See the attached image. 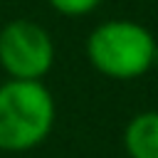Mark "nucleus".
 <instances>
[{"instance_id": "f257e3e1", "label": "nucleus", "mask_w": 158, "mask_h": 158, "mask_svg": "<svg viewBox=\"0 0 158 158\" xmlns=\"http://www.w3.org/2000/svg\"><path fill=\"white\" fill-rule=\"evenodd\" d=\"M54 99L42 81L7 79L0 84V151L37 148L54 126Z\"/></svg>"}, {"instance_id": "f03ea898", "label": "nucleus", "mask_w": 158, "mask_h": 158, "mask_svg": "<svg viewBox=\"0 0 158 158\" xmlns=\"http://www.w3.org/2000/svg\"><path fill=\"white\" fill-rule=\"evenodd\" d=\"M156 37L133 20H106L86 37V57L91 67L116 81H131L153 69Z\"/></svg>"}, {"instance_id": "7ed1b4c3", "label": "nucleus", "mask_w": 158, "mask_h": 158, "mask_svg": "<svg viewBox=\"0 0 158 158\" xmlns=\"http://www.w3.org/2000/svg\"><path fill=\"white\" fill-rule=\"evenodd\" d=\"M54 64V42L35 20H10L0 30V67L7 79L42 81Z\"/></svg>"}, {"instance_id": "20e7f679", "label": "nucleus", "mask_w": 158, "mask_h": 158, "mask_svg": "<svg viewBox=\"0 0 158 158\" xmlns=\"http://www.w3.org/2000/svg\"><path fill=\"white\" fill-rule=\"evenodd\" d=\"M123 148L128 158H158V111L136 114L123 128Z\"/></svg>"}, {"instance_id": "39448f33", "label": "nucleus", "mask_w": 158, "mask_h": 158, "mask_svg": "<svg viewBox=\"0 0 158 158\" xmlns=\"http://www.w3.org/2000/svg\"><path fill=\"white\" fill-rule=\"evenodd\" d=\"M101 2L104 0H49L54 12H59L64 17H84V15L94 12Z\"/></svg>"}, {"instance_id": "423d86ee", "label": "nucleus", "mask_w": 158, "mask_h": 158, "mask_svg": "<svg viewBox=\"0 0 158 158\" xmlns=\"http://www.w3.org/2000/svg\"><path fill=\"white\" fill-rule=\"evenodd\" d=\"M153 67L158 69V42H156V52H153Z\"/></svg>"}, {"instance_id": "0eeeda50", "label": "nucleus", "mask_w": 158, "mask_h": 158, "mask_svg": "<svg viewBox=\"0 0 158 158\" xmlns=\"http://www.w3.org/2000/svg\"><path fill=\"white\" fill-rule=\"evenodd\" d=\"M143 2H146V0H143ZM148 2H151V0H148Z\"/></svg>"}]
</instances>
